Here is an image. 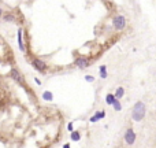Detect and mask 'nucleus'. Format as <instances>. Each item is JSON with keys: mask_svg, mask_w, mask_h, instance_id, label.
Returning a JSON list of instances; mask_svg holds the SVG:
<instances>
[{"mask_svg": "<svg viewBox=\"0 0 156 148\" xmlns=\"http://www.w3.org/2000/svg\"><path fill=\"white\" fill-rule=\"evenodd\" d=\"M31 64H33V67L37 71H40V73H44V71L47 70V64H45V62H43L41 59H33V61H31Z\"/></svg>", "mask_w": 156, "mask_h": 148, "instance_id": "obj_4", "label": "nucleus"}, {"mask_svg": "<svg viewBox=\"0 0 156 148\" xmlns=\"http://www.w3.org/2000/svg\"><path fill=\"white\" fill-rule=\"evenodd\" d=\"M67 129H69L70 132H73V122H70V124L67 125Z\"/></svg>", "mask_w": 156, "mask_h": 148, "instance_id": "obj_17", "label": "nucleus"}, {"mask_svg": "<svg viewBox=\"0 0 156 148\" xmlns=\"http://www.w3.org/2000/svg\"><path fill=\"white\" fill-rule=\"evenodd\" d=\"M22 33H24V30H22V29H18V47H19V49H21L22 52H25V51H26V48H25V45H24Z\"/></svg>", "mask_w": 156, "mask_h": 148, "instance_id": "obj_7", "label": "nucleus"}, {"mask_svg": "<svg viewBox=\"0 0 156 148\" xmlns=\"http://www.w3.org/2000/svg\"><path fill=\"white\" fill-rule=\"evenodd\" d=\"M85 81H88V82H93L94 77H92V76H85Z\"/></svg>", "mask_w": 156, "mask_h": 148, "instance_id": "obj_16", "label": "nucleus"}, {"mask_svg": "<svg viewBox=\"0 0 156 148\" xmlns=\"http://www.w3.org/2000/svg\"><path fill=\"white\" fill-rule=\"evenodd\" d=\"M145 112H147V107H145V104H144L142 101H137V103L134 104L133 110H132L133 121H136V122L142 121L144 117H145Z\"/></svg>", "mask_w": 156, "mask_h": 148, "instance_id": "obj_1", "label": "nucleus"}, {"mask_svg": "<svg viewBox=\"0 0 156 148\" xmlns=\"http://www.w3.org/2000/svg\"><path fill=\"white\" fill-rule=\"evenodd\" d=\"M126 24H127V21H126V18L123 15H117L114 16V19H112V25H114V28L117 30H123L126 28Z\"/></svg>", "mask_w": 156, "mask_h": 148, "instance_id": "obj_2", "label": "nucleus"}, {"mask_svg": "<svg viewBox=\"0 0 156 148\" xmlns=\"http://www.w3.org/2000/svg\"><path fill=\"white\" fill-rule=\"evenodd\" d=\"M115 96H117L118 99H121V97H123V95H125V89L122 88V86H118L117 91H115Z\"/></svg>", "mask_w": 156, "mask_h": 148, "instance_id": "obj_10", "label": "nucleus"}, {"mask_svg": "<svg viewBox=\"0 0 156 148\" xmlns=\"http://www.w3.org/2000/svg\"><path fill=\"white\" fill-rule=\"evenodd\" d=\"M136 137H137V136H136V132L133 130L132 128H129L125 132V141L127 145H133L134 141H136Z\"/></svg>", "mask_w": 156, "mask_h": 148, "instance_id": "obj_3", "label": "nucleus"}, {"mask_svg": "<svg viewBox=\"0 0 156 148\" xmlns=\"http://www.w3.org/2000/svg\"><path fill=\"white\" fill-rule=\"evenodd\" d=\"M3 21H6V22H14L15 21V16L12 15V14H6V15L3 16Z\"/></svg>", "mask_w": 156, "mask_h": 148, "instance_id": "obj_13", "label": "nucleus"}, {"mask_svg": "<svg viewBox=\"0 0 156 148\" xmlns=\"http://www.w3.org/2000/svg\"><path fill=\"white\" fill-rule=\"evenodd\" d=\"M104 117H106V112H104V111H99V112H96L93 117L90 118V122H97V121L103 119Z\"/></svg>", "mask_w": 156, "mask_h": 148, "instance_id": "obj_8", "label": "nucleus"}, {"mask_svg": "<svg viewBox=\"0 0 156 148\" xmlns=\"http://www.w3.org/2000/svg\"><path fill=\"white\" fill-rule=\"evenodd\" d=\"M34 81H36V84H37V85H41V81H40L39 78H34Z\"/></svg>", "mask_w": 156, "mask_h": 148, "instance_id": "obj_18", "label": "nucleus"}, {"mask_svg": "<svg viewBox=\"0 0 156 148\" xmlns=\"http://www.w3.org/2000/svg\"><path fill=\"white\" fill-rule=\"evenodd\" d=\"M71 140L73 141H79L81 140V134H79L78 132H74V130H73V132H71Z\"/></svg>", "mask_w": 156, "mask_h": 148, "instance_id": "obj_14", "label": "nucleus"}, {"mask_svg": "<svg viewBox=\"0 0 156 148\" xmlns=\"http://www.w3.org/2000/svg\"><path fill=\"white\" fill-rule=\"evenodd\" d=\"M99 70H100V77H102V78H107V67H106V64H102Z\"/></svg>", "mask_w": 156, "mask_h": 148, "instance_id": "obj_12", "label": "nucleus"}, {"mask_svg": "<svg viewBox=\"0 0 156 148\" xmlns=\"http://www.w3.org/2000/svg\"><path fill=\"white\" fill-rule=\"evenodd\" d=\"M115 99H117V96H115V95H107V97H106V103L109 104V106H112V104H114V101H115Z\"/></svg>", "mask_w": 156, "mask_h": 148, "instance_id": "obj_11", "label": "nucleus"}, {"mask_svg": "<svg viewBox=\"0 0 156 148\" xmlns=\"http://www.w3.org/2000/svg\"><path fill=\"white\" fill-rule=\"evenodd\" d=\"M43 99L47 101H51V100H54V95H52V92H49V91H45L43 93Z\"/></svg>", "mask_w": 156, "mask_h": 148, "instance_id": "obj_9", "label": "nucleus"}, {"mask_svg": "<svg viewBox=\"0 0 156 148\" xmlns=\"http://www.w3.org/2000/svg\"><path fill=\"white\" fill-rule=\"evenodd\" d=\"M10 76H11V78H12L15 82H18V84H21V85L25 84V80H24V77H22V74L16 70V69H12L11 73H10Z\"/></svg>", "mask_w": 156, "mask_h": 148, "instance_id": "obj_5", "label": "nucleus"}, {"mask_svg": "<svg viewBox=\"0 0 156 148\" xmlns=\"http://www.w3.org/2000/svg\"><path fill=\"white\" fill-rule=\"evenodd\" d=\"M112 106H114V110H115V111H121V110H122V106H121V103H119V99H115V101H114V104H112Z\"/></svg>", "mask_w": 156, "mask_h": 148, "instance_id": "obj_15", "label": "nucleus"}, {"mask_svg": "<svg viewBox=\"0 0 156 148\" xmlns=\"http://www.w3.org/2000/svg\"><path fill=\"white\" fill-rule=\"evenodd\" d=\"M3 15V10H1V8H0V16Z\"/></svg>", "mask_w": 156, "mask_h": 148, "instance_id": "obj_19", "label": "nucleus"}, {"mask_svg": "<svg viewBox=\"0 0 156 148\" xmlns=\"http://www.w3.org/2000/svg\"><path fill=\"white\" fill-rule=\"evenodd\" d=\"M74 63H75V66H77V67H81V69H82V67H88V66H89V61L86 59L85 56H79V58H77Z\"/></svg>", "mask_w": 156, "mask_h": 148, "instance_id": "obj_6", "label": "nucleus"}]
</instances>
